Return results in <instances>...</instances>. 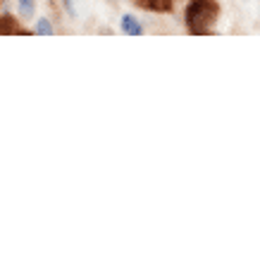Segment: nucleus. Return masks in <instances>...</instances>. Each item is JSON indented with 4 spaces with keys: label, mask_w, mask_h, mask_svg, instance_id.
I'll return each instance as SVG.
<instances>
[{
    "label": "nucleus",
    "mask_w": 260,
    "mask_h": 260,
    "mask_svg": "<svg viewBox=\"0 0 260 260\" xmlns=\"http://www.w3.org/2000/svg\"><path fill=\"white\" fill-rule=\"evenodd\" d=\"M217 17H220L217 0H189L184 10V24L193 36H210Z\"/></svg>",
    "instance_id": "nucleus-1"
},
{
    "label": "nucleus",
    "mask_w": 260,
    "mask_h": 260,
    "mask_svg": "<svg viewBox=\"0 0 260 260\" xmlns=\"http://www.w3.org/2000/svg\"><path fill=\"white\" fill-rule=\"evenodd\" d=\"M0 36H29L22 22L12 15H0Z\"/></svg>",
    "instance_id": "nucleus-2"
},
{
    "label": "nucleus",
    "mask_w": 260,
    "mask_h": 260,
    "mask_svg": "<svg viewBox=\"0 0 260 260\" xmlns=\"http://www.w3.org/2000/svg\"><path fill=\"white\" fill-rule=\"evenodd\" d=\"M132 3L148 12H170L172 10V0H132Z\"/></svg>",
    "instance_id": "nucleus-3"
},
{
    "label": "nucleus",
    "mask_w": 260,
    "mask_h": 260,
    "mask_svg": "<svg viewBox=\"0 0 260 260\" xmlns=\"http://www.w3.org/2000/svg\"><path fill=\"white\" fill-rule=\"evenodd\" d=\"M119 26H122V31H124L126 36H143V26H141V22H139L136 17H132V15H124V17H122Z\"/></svg>",
    "instance_id": "nucleus-4"
},
{
    "label": "nucleus",
    "mask_w": 260,
    "mask_h": 260,
    "mask_svg": "<svg viewBox=\"0 0 260 260\" xmlns=\"http://www.w3.org/2000/svg\"><path fill=\"white\" fill-rule=\"evenodd\" d=\"M34 34H39V36H53L55 29H53V24L48 22L46 17H41L39 22H36V26H34Z\"/></svg>",
    "instance_id": "nucleus-5"
},
{
    "label": "nucleus",
    "mask_w": 260,
    "mask_h": 260,
    "mask_svg": "<svg viewBox=\"0 0 260 260\" xmlns=\"http://www.w3.org/2000/svg\"><path fill=\"white\" fill-rule=\"evenodd\" d=\"M17 5H19V12H22L24 19H31L36 15V3L34 0H17Z\"/></svg>",
    "instance_id": "nucleus-6"
},
{
    "label": "nucleus",
    "mask_w": 260,
    "mask_h": 260,
    "mask_svg": "<svg viewBox=\"0 0 260 260\" xmlns=\"http://www.w3.org/2000/svg\"><path fill=\"white\" fill-rule=\"evenodd\" d=\"M62 5H64V10L70 12L72 17H77V8H74V0H62Z\"/></svg>",
    "instance_id": "nucleus-7"
}]
</instances>
